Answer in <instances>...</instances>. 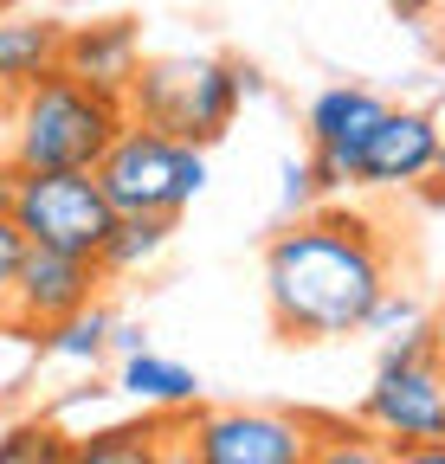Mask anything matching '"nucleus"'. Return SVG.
<instances>
[{
  "label": "nucleus",
  "mask_w": 445,
  "mask_h": 464,
  "mask_svg": "<svg viewBox=\"0 0 445 464\" xmlns=\"http://www.w3.org/2000/svg\"><path fill=\"white\" fill-rule=\"evenodd\" d=\"M277 213L285 219H304V213H316L323 207V188H316V168H310V155H291L285 168H277Z\"/></svg>",
  "instance_id": "20"
},
{
  "label": "nucleus",
  "mask_w": 445,
  "mask_h": 464,
  "mask_svg": "<svg viewBox=\"0 0 445 464\" xmlns=\"http://www.w3.org/2000/svg\"><path fill=\"white\" fill-rule=\"evenodd\" d=\"M445 174V136H439V116L413 110V103H387V116L374 123L362 168H355V188H381V194H407L420 181Z\"/></svg>",
  "instance_id": "10"
},
{
  "label": "nucleus",
  "mask_w": 445,
  "mask_h": 464,
  "mask_svg": "<svg viewBox=\"0 0 445 464\" xmlns=\"http://www.w3.org/2000/svg\"><path fill=\"white\" fill-rule=\"evenodd\" d=\"M14 226L26 232V246H52V252H78L97 258L110 226H117V207H110L97 168H59V174H20L14 200H7Z\"/></svg>",
  "instance_id": "6"
},
{
  "label": "nucleus",
  "mask_w": 445,
  "mask_h": 464,
  "mask_svg": "<svg viewBox=\"0 0 445 464\" xmlns=\"http://www.w3.org/2000/svg\"><path fill=\"white\" fill-rule=\"evenodd\" d=\"M161 464H200L194 445H188V432H181V420H175V432H169V451H161Z\"/></svg>",
  "instance_id": "25"
},
{
  "label": "nucleus",
  "mask_w": 445,
  "mask_h": 464,
  "mask_svg": "<svg viewBox=\"0 0 445 464\" xmlns=\"http://www.w3.org/2000/svg\"><path fill=\"white\" fill-rule=\"evenodd\" d=\"M97 258H78V252H52V246H26L20 271H14V290L0 304V329H20V335H39L45 323H59L84 304H97Z\"/></svg>",
  "instance_id": "9"
},
{
  "label": "nucleus",
  "mask_w": 445,
  "mask_h": 464,
  "mask_svg": "<svg viewBox=\"0 0 445 464\" xmlns=\"http://www.w3.org/2000/svg\"><path fill=\"white\" fill-rule=\"evenodd\" d=\"M252 91H258V72L246 65V58H227V52H161V58H142V72L123 91V110L142 130H161V136H181L194 149H213L233 130V116H239V103Z\"/></svg>",
  "instance_id": "3"
},
{
  "label": "nucleus",
  "mask_w": 445,
  "mask_h": 464,
  "mask_svg": "<svg viewBox=\"0 0 445 464\" xmlns=\"http://www.w3.org/2000/svg\"><path fill=\"white\" fill-rule=\"evenodd\" d=\"M26 258V232L14 226V213L0 207V304H7V290H14V271Z\"/></svg>",
  "instance_id": "21"
},
{
  "label": "nucleus",
  "mask_w": 445,
  "mask_h": 464,
  "mask_svg": "<svg viewBox=\"0 0 445 464\" xmlns=\"http://www.w3.org/2000/svg\"><path fill=\"white\" fill-rule=\"evenodd\" d=\"M0 7H7V0H0Z\"/></svg>",
  "instance_id": "28"
},
{
  "label": "nucleus",
  "mask_w": 445,
  "mask_h": 464,
  "mask_svg": "<svg viewBox=\"0 0 445 464\" xmlns=\"http://www.w3.org/2000/svg\"><path fill=\"white\" fill-rule=\"evenodd\" d=\"M316 413L291 406H194L181 413V432L200 464H304Z\"/></svg>",
  "instance_id": "7"
},
{
  "label": "nucleus",
  "mask_w": 445,
  "mask_h": 464,
  "mask_svg": "<svg viewBox=\"0 0 445 464\" xmlns=\"http://www.w3.org/2000/svg\"><path fill=\"white\" fill-rule=\"evenodd\" d=\"M142 348H149V329L136 323V316H117V329H110V355H142Z\"/></svg>",
  "instance_id": "23"
},
{
  "label": "nucleus",
  "mask_w": 445,
  "mask_h": 464,
  "mask_svg": "<svg viewBox=\"0 0 445 464\" xmlns=\"http://www.w3.org/2000/svg\"><path fill=\"white\" fill-rule=\"evenodd\" d=\"M59 52H65V20H14V14H0V97H14L33 78L59 72Z\"/></svg>",
  "instance_id": "14"
},
{
  "label": "nucleus",
  "mask_w": 445,
  "mask_h": 464,
  "mask_svg": "<svg viewBox=\"0 0 445 464\" xmlns=\"http://www.w3.org/2000/svg\"><path fill=\"white\" fill-rule=\"evenodd\" d=\"M59 72H72L91 91L123 97L130 78L142 72V26L136 20H91V26H65V52Z\"/></svg>",
  "instance_id": "11"
},
{
  "label": "nucleus",
  "mask_w": 445,
  "mask_h": 464,
  "mask_svg": "<svg viewBox=\"0 0 445 464\" xmlns=\"http://www.w3.org/2000/svg\"><path fill=\"white\" fill-rule=\"evenodd\" d=\"M117 387L123 400H136L142 413H161V420H181V413H194L200 406V374L188 368V362H169V355H155V348H142V355H123L117 362Z\"/></svg>",
  "instance_id": "12"
},
{
  "label": "nucleus",
  "mask_w": 445,
  "mask_h": 464,
  "mask_svg": "<svg viewBox=\"0 0 445 464\" xmlns=\"http://www.w3.org/2000/svg\"><path fill=\"white\" fill-rule=\"evenodd\" d=\"M130 110L123 97L91 91L72 72H45L26 91L7 97V155L20 174H59V168H97L103 149L123 136Z\"/></svg>",
  "instance_id": "2"
},
{
  "label": "nucleus",
  "mask_w": 445,
  "mask_h": 464,
  "mask_svg": "<svg viewBox=\"0 0 445 464\" xmlns=\"http://www.w3.org/2000/svg\"><path fill=\"white\" fill-rule=\"evenodd\" d=\"M304 464H394V445L374 439L362 420H329V413H316Z\"/></svg>",
  "instance_id": "17"
},
{
  "label": "nucleus",
  "mask_w": 445,
  "mask_h": 464,
  "mask_svg": "<svg viewBox=\"0 0 445 464\" xmlns=\"http://www.w3.org/2000/svg\"><path fill=\"white\" fill-rule=\"evenodd\" d=\"M175 420L136 413V420H110L91 432H72V464H161Z\"/></svg>",
  "instance_id": "13"
},
{
  "label": "nucleus",
  "mask_w": 445,
  "mask_h": 464,
  "mask_svg": "<svg viewBox=\"0 0 445 464\" xmlns=\"http://www.w3.org/2000/svg\"><path fill=\"white\" fill-rule=\"evenodd\" d=\"M381 7L394 14L401 26H420V20H432V7H439V0H381Z\"/></svg>",
  "instance_id": "24"
},
{
  "label": "nucleus",
  "mask_w": 445,
  "mask_h": 464,
  "mask_svg": "<svg viewBox=\"0 0 445 464\" xmlns=\"http://www.w3.org/2000/svg\"><path fill=\"white\" fill-rule=\"evenodd\" d=\"M110 393H117V387H110V381H84V387H72V393H59V400H52V420H65V413H78V406H103Z\"/></svg>",
  "instance_id": "22"
},
{
  "label": "nucleus",
  "mask_w": 445,
  "mask_h": 464,
  "mask_svg": "<svg viewBox=\"0 0 445 464\" xmlns=\"http://www.w3.org/2000/svg\"><path fill=\"white\" fill-rule=\"evenodd\" d=\"M426 323H432V310L413 297V290L387 284L381 297H374V310H368V323H362V335H374V342H401V335H413V329H426Z\"/></svg>",
  "instance_id": "19"
},
{
  "label": "nucleus",
  "mask_w": 445,
  "mask_h": 464,
  "mask_svg": "<svg viewBox=\"0 0 445 464\" xmlns=\"http://www.w3.org/2000/svg\"><path fill=\"white\" fill-rule=\"evenodd\" d=\"M14 181H20V168H14L7 155H0V207H7V200H14Z\"/></svg>",
  "instance_id": "27"
},
{
  "label": "nucleus",
  "mask_w": 445,
  "mask_h": 464,
  "mask_svg": "<svg viewBox=\"0 0 445 464\" xmlns=\"http://www.w3.org/2000/svg\"><path fill=\"white\" fill-rule=\"evenodd\" d=\"M169 239H175L169 213H117V226H110V239L97 252V271L103 277H136L169 252Z\"/></svg>",
  "instance_id": "16"
},
{
  "label": "nucleus",
  "mask_w": 445,
  "mask_h": 464,
  "mask_svg": "<svg viewBox=\"0 0 445 464\" xmlns=\"http://www.w3.org/2000/svg\"><path fill=\"white\" fill-rule=\"evenodd\" d=\"M97 181H103L117 213L181 219L207 188V149H194L181 136H161V130H142V123H123V136L97 161Z\"/></svg>",
  "instance_id": "5"
},
{
  "label": "nucleus",
  "mask_w": 445,
  "mask_h": 464,
  "mask_svg": "<svg viewBox=\"0 0 445 464\" xmlns=\"http://www.w3.org/2000/svg\"><path fill=\"white\" fill-rule=\"evenodd\" d=\"M387 116V97L368 91V84H329L310 97L304 110V142H310V168H316V188L323 200H336L355 188V168H362V149L374 136V123Z\"/></svg>",
  "instance_id": "8"
},
{
  "label": "nucleus",
  "mask_w": 445,
  "mask_h": 464,
  "mask_svg": "<svg viewBox=\"0 0 445 464\" xmlns=\"http://www.w3.org/2000/svg\"><path fill=\"white\" fill-rule=\"evenodd\" d=\"M355 420L394 451L445 439V335H439V323H426L401 342H381V368L362 387Z\"/></svg>",
  "instance_id": "4"
},
{
  "label": "nucleus",
  "mask_w": 445,
  "mask_h": 464,
  "mask_svg": "<svg viewBox=\"0 0 445 464\" xmlns=\"http://www.w3.org/2000/svg\"><path fill=\"white\" fill-rule=\"evenodd\" d=\"M110 329H117V310H103V304H84L59 323H45L33 342H39V355L45 362H72V368H103L110 362Z\"/></svg>",
  "instance_id": "15"
},
{
  "label": "nucleus",
  "mask_w": 445,
  "mask_h": 464,
  "mask_svg": "<svg viewBox=\"0 0 445 464\" xmlns=\"http://www.w3.org/2000/svg\"><path fill=\"white\" fill-rule=\"evenodd\" d=\"M387 284H394V252H387L381 226L349 207L285 219V232H271L265 246V310L285 342L362 335Z\"/></svg>",
  "instance_id": "1"
},
{
  "label": "nucleus",
  "mask_w": 445,
  "mask_h": 464,
  "mask_svg": "<svg viewBox=\"0 0 445 464\" xmlns=\"http://www.w3.org/2000/svg\"><path fill=\"white\" fill-rule=\"evenodd\" d=\"M394 464H445V439L439 445H407V451H394Z\"/></svg>",
  "instance_id": "26"
},
{
  "label": "nucleus",
  "mask_w": 445,
  "mask_h": 464,
  "mask_svg": "<svg viewBox=\"0 0 445 464\" xmlns=\"http://www.w3.org/2000/svg\"><path fill=\"white\" fill-rule=\"evenodd\" d=\"M0 464H72V432L52 413H26L0 426Z\"/></svg>",
  "instance_id": "18"
}]
</instances>
